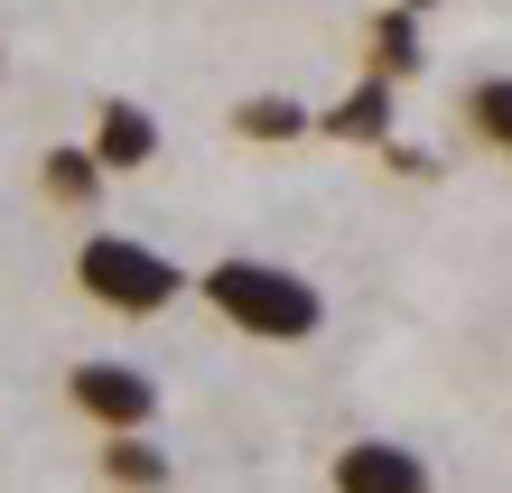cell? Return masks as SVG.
I'll return each mask as SVG.
<instances>
[{
	"label": "cell",
	"instance_id": "obj_3",
	"mask_svg": "<svg viewBox=\"0 0 512 493\" xmlns=\"http://www.w3.org/2000/svg\"><path fill=\"white\" fill-rule=\"evenodd\" d=\"M66 400H75V419L103 428V438H131V428L159 419V382H149L140 363H122V354L75 363V373H66Z\"/></svg>",
	"mask_w": 512,
	"mask_h": 493
},
{
	"label": "cell",
	"instance_id": "obj_11",
	"mask_svg": "<svg viewBox=\"0 0 512 493\" xmlns=\"http://www.w3.org/2000/svg\"><path fill=\"white\" fill-rule=\"evenodd\" d=\"M457 112H466V131L485 140V149H503V159H512V75H475Z\"/></svg>",
	"mask_w": 512,
	"mask_h": 493
},
{
	"label": "cell",
	"instance_id": "obj_7",
	"mask_svg": "<svg viewBox=\"0 0 512 493\" xmlns=\"http://www.w3.org/2000/svg\"><path fill=\"white\" fill-rule=\"evenodd\" d=\"M38 187H47V205L84 214V205H103V187H112V177L94 168V149H84V140H56L47 159H38Z\"/></svg>",
	"mask_w": 512,
	"mask_h": 493
},
{
	"label": "cell",
	"instance_id": "obj_10",
	"mask_svg": "<svg viewBox=\"0 0 512 493\" xmlns=\"http://www.w3.org/2000/svg\"><path fill=\"white\" fill-rule=\"evenodd\" d=\"M419 56H429V47H419V10H382L373 19V75L382 84H410Z\"/></svg>",
	"mask_w": 512,
	"mask_h": 493
},
{
	"label": "cell",
	"instance_id": "obj_5",
	"mask_svg": "<svg viewBox=\"0 0 512 493\" xmlns=\"http://www.w3.org/2000/svg\"><path fill=\"white\" fill-rule=\"evenodd\" d=\"M84 149H94V168H103V177H131V168L159 159V112L112 94V103H94V131H84Z\"/></svg>",
	"mask_w": 512,
	"mask_h": 493
},
{
	"label": "cell",
	"instance_id": "obj_2",
	"mask_svg": "<svg viewBox=\"0 0 512 493\" xmlns=\"http://www.w3.org/2000/svg\"><path fill=\"white\" fill-rule=\"evenodd\" d=\"M75 289L94 307H112V317H159V307L187 298V270H177L159 242H140V233H84Z\"/></svg>",
	"mask_w": 512,
	"mask_h": 493
},
{
	"label": "cell",
	"instance_id": "obj_12",
	"mask_svg": "<svg viewBox=\"0 0 512 493\" xmlns=\"http://www.w3.org/2000/svg\"><path fill=\"white\" fill-rule=\"evenodd\" d=\"M382 159H391V168H401V177H438V159H429V149H419V140H401V131H391V140H382Z\"/></svg>",
	"mask_w": 512,
	"mask_h": 493
},
{
	"label": "cell",
	"instance_id": "obj_9",
	"mask_svg": "<svg viewBox=\"0 0 512 493\" xmlns=\"http://www.w3.org/2000/svg\"><path fill=\"white\" fill-rule=\"evenodd\" d=\"M233 131L261 140V149H280V140H308V131H317V112L298 103V94H243V103H233Z\"/></svg>",
	"mask_w": 512,
	"mask_h": 493
},
{
	"label": "cell",
	"instance_id": "obj_8",
	"mask_svg": "<svg viewBox=\"0 0 512 493\" xmlns=\"http://www.w3.org/2000/svg\"><path fill=\"white\" fill-rule=\"evenodd\" d=\"M103 484L112 493H168V447L131 428V438H103Z\"/></svg>",
	"mask_w": 512,
	"mask_h": 493
},
{
	"label": "cell",
	"instance_id": "obj_6",
	"mask_svg": "<svg viewBox=\"0 0 512 493\" xmlns=\"http://www.w3.org/2000/svg\"><path fill=\"white\" fill-rule=\"evenodd\" d=\"M391 121H401V84L364 75V84H345V94L317 112V131H326V140H354V149H382V140H391Z\"/></svg>",
	"mask_w": 512,
	"mask_h": 493
},
{
	"label": "cell",
	"instance_id": "obj_13",
	"mask_svg": "<svg viewBox=\"0 0 512 493\" xmlns=\"http://www.w3.org/2000/svg\"><path fill=\"white\" fill-rule=\"evenodd\" d=\"M0 66H10V56H0Z\"/></svg>",
	"mask_w": 512,
	"mask_h": 493
},
{
	"label": "cell",
	"instance_id": "obj_4",
	"mask_svg": "<svg viewBox=\"0 0 512 493\" xmlns=\"http://www.w3.org/2000/svg\"><path fill=\"white\" fill-rule=\"evenodd\" d=\"M326 484H336V493H438L429 456L401 447V438H354V447H336Z\"/></svg>",
	"mask_w": 512,
	"mask_h": 493
},
{
	"label": "cell",
	"instance_id": "obj_1",
	"mask_svg": "<svg viewBox=\"0 0 512 493\" xmlns=\"http://www.w3.org/2000/svg\"><path fill=\"white\" fill-rule=\"evenodd\" d=\"M196 298L215 307L233 335H252V345H308V335L326 326V289L308 280V270H289V261H261V252L205 261Z\"/></svg>",
	"mask_w": 512,
	"mask_h": 493
}]
</instances>
